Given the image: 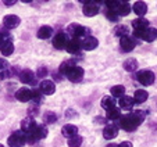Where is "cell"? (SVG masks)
Returning <instances> with one entry per match:
<instances>
[{"instance_id": "cell-16", "label": "cell", "mask_w": 157, "mask_h": 147, "mask_svg": "<svg viewBox=\"0 0 157 147\" xmlns=\"http://www.w3.org/2000/svg\"><path fill=\"white\" fill-rule=\"evenodd\" d=\"M61 133H63V136H65L67 139H71V138H74V136L78 135V128L72 124H67L63 126Z\"/></svg>"}, {"instance_id": "cell-3", "label": "cell", "mask_w": 157, "mask_h": 147, "mask_svg": "<svg viewBox=\"0 0 157 147\" xmlns=\"http://www.w3.org/2000/svg\"><path fill=\"white\" fill-rule=\"evenodd\" d=\"M136 79L139 81V83H142L143 86H150V85H153L156 77H154V74L151 72V71L143 70L136 74Z\"/></svg>"}, {"instance_id": "cell-6", "label": "cell", "mask_w": 157, "mask_h": 147, "mask_svg": "<svg viewBox=\"0 0 157 147\" xmlns=\"http://www.w3.org/2000/svg\"><path fill=\"white\" fill-rule=\"evenodd\" d=\"M39 90H40L42 94H46V96H50V94L54 93V90H56V85H54V82H52V81H42L40 85H39Z\"/></svg>"}, {"instance_id": "cell-23", "label": "cell", "mask_w": 157, "mask_h": 147, "mask_svg": "<svg viewBox=\"0 0 157 147\" xmlns=\"http://www.w3.org/2000/svg\"><path fill=\"white\" fill-rule=\"evenodd\" d=\"M0 51H2L3 56H10V54H13V51H14V44H13V42L4 40L3 43H2V46H0Z\"/></svg>"}, {"instance_id": "cell-26", "label": "cell", "mask_w": 157, "mask_h": 147, "mask_svg": "<svg viewBox=\"0 0 157 147\" xmlns=\"http://www.w3.org/2000/svg\"><path fill=\"white\" fill-rule=\"evenodd\" d=\"M101 107H103L106 111H109V110L114 108L116 107V100H114L111 96H104L103 99H101Z\"/></svg>"}, {"instance_id": "cell-32", "label": "cell", "mask_w": 157, "mask_h": 147, "mask_svg": "<svg viewBox=\"0 0 157 147\" xmlns=\"http://www.w3.org/2000/svg\"><path fill=\"white\" fill-rule=\"evenodd\" d=\"M120 3H121V2H117V0H109V2H106V7L110 11H117Z\"/></svg>"}, {"instance_id": "cell-25", "label": "cell", "mask_w": 157, "mask_h": 147, "mask_svg": "<svg viewBox=\"0 0 157 147\" xmlns=\"http://www.w3.org/2000/svg\"><path fill=\"white\" fill-rule=\"evenodd\" d=\"M131 4L127 3V2H121L118 6V9H117V14H118V17H125V15H128L131 13Z\"/></svg>"}, {"instance_id": "cell-15", "label": "cell", "mask_w": 157, "mask_h": 147, "mask_svg": "<svg viewBox=\"0 0 157 147\" xmlns=\"http://www.w3.org/2000/svg\"><path fill=\"white\" fill-rule=\"evenodd\" d=\"M98 44H99V40L96 38H93V36H86L82 42L83 50H88V51L95 50L96 47H98Z\"/></svg>"}, {"instance_id": "cell-37", "label": "cell", "mask_w": 157, "mask_h": 147, "mask_svg": "<svg viewBox=\"0 0 157 147\" xmlns=\"http://www.w3.org/2000/svg\"><path fill=\"white\" fill-rule=\"evenodd\" d=\"M106 15H107V18H109L110 21H113V22H117V21H118V14H117L116 11H107L106 13Z\"/></svg>"}, {"instance_id": "cell-11", "label": "cell", "mask_w": 157, "mask_h": 147, "mask_svg": "<svg viewBox=\"0 0 157 147\" xmlns=\"http://www.w3.org/2000/svg\"><path fill=\"white\" fill-rule=\"evenodd\" d=\"M67 36H65L64 32H59L56 36H54L53 39V46L56 47V49H59V50H61V49H65V46H67Z\"/></svg>"}, {"instance_id": "cell-19", "label": "cell", "mask_w": 157, "mask_h": 147, "mask_svg": "<svg viewBox=\"0 0 157 147\" xmlns=\"http://www.w3.org/2000/svg\"><path fill=\"white\" fill-rule=\"evenodd\" d=\"M132 27L135 31H145L149 28V21L146 18H136L132 21Z\"/></svg>"}, {"instance_id": "cell-10", "label": "cell", "mask_w": 157, "mask_h": 147, "mask_svg": "<svg viewBox=\"0 0 157 147\" xmlns=\"http://www.w3.org/2000/svg\"><path fill=\"white\" fill-rule=\"evenodd\" d=\"M117 135H118V125H116V124L107 125L103 130V136H104V139H107V140L114 139Z\"/></svg>"}, {"instance_id": "cell-17", "label": "cell", "mask_w": 157, "mask_h": 147, "mask_svg": "<svg viewBox=\"0 0 157 147\" xmlns=\"http://www.w3.org/2000/svg\"><path fill=\"white\" fill-rule=\"evenodd\" d=\"M83 14L86 15V17H93V15H96L99 13V7L96 6L95 3H90V2H86L85 6H83Z\"/></svg>"}, {"instance_id": "cell-14", "label": "cell", "mask_w": 157, "mask_h": 147, "mask_svg": "<svg viewBox=\"0 0 157 147\" xmlns=\"http://www.w3.org/2000/svg\"><path fill=\"white\" fill-rule=\"evenodd\" d=\"M120 46H121V50L122 51H132L133 47H135V42L132 40V39L129 38V36H122L121 39H120Z\"/></svg>"}, {"instance_id": "cell-2", "label": "cell", "mask_w": 157, "mask_h": 147, "mask_svg": "<svg viewBox=\"0 0 157 147\" xmlns=\"http://www.w3.org/2000/svg\"><path fill=\"white\" fill-rule=\"evenodd\" d=\"M133 36L143 39L146 42H153L157 39V29L156 28H147L145 31H133Z\"/></svg>"}, {"instance_id": "cell-28", "label": "cell", "mask_w": 157, "mask_h": 147, "mask_svg": "<svg viewBox=\"0 0 157 147\" xmlns=\"http://www.w3.org/2000/svg\"><path fill=\"white\" fill-rule=\"evenodd\" d=\"M138 68V62L135 58H128L124 61V70L128 71V72H132V71H135Z\"/></svg>"}, {"instance_id": "cell-13", "label": "cell", "mask_w": 157, "mask_h": 147, "mask_svg": "<svg viewBox=\"0 0 157 147\" xmlns=\"http://www.w3.org/2000/svg\"><path fill=\"white\" fill-rule=\"evenodd\" d=\"M36 122L32 119V118H25V119H22V122H21V130L24 133H32L33 129L36 128Z\"/></svg>"}, {"instance_id": "cell-24", "label": "cell", "mask_w": 157, "mask_h": 147, "mask_svg": "<svg viewBox=\"0 0 157 147\" xmlns=\"http://www.w3.org/2000/svg\"><path fill=\"white\" fill-rule=\"evenodd\" d=\"M147 97H149L147 92L139 89V90H136L135 92V94H133V101L138 103V104H142V103H145V101L147 100Z\"/></svg>"}, {"instance_id": "cell-27", "label": "cell", "mask_w": 157, "mask_h": 147, "mask_svg": "<svg viewBox=\"0 0 157 147\" xmlns=\"http://www.w3.org/2000/svg\"><path fill=\"white\" fill-rule=\"evenodd\" d=\"M53 33V28L52 27H48V25H44V27L39 28L38 31V38L39 39H49Z\"/></svg>"}, {"instance_id": "cell-1", "label": "cell", "mask_w": 157, "mask_h": 147, "mask_svg": "<svg viewBox=\"0 0 157 147\" xmlns=\"http://www.w3.org/2000/svg\"><path fill=\"white\" fill-rule=\"evenodd\" d=\"M145 119V112L143 111H135L132 114L121 115V118L118 119V125L127 132H132L135 130Z\"/></svg>"}, {"instance_id": "cell-39", "label": "cell", "mask_w": 157, "mask_h": 147, "mask_svg": "<svg viewBox=\"0 0 157 147\" xmlns=\"http://www.w3.org/2000/svg\"><path fill=\"white\" fill-rule=\"evenodd\" d=\"M118 147H132V143L131 141H122L121 144H118Z\"/></svg>"}, {"instance_id": "cell-30", "label": "cell", "mask_w": 157, "mask_h": 147, "mask_svg": "<svg viewBox=\"0 0 157 147\" xmlns=\"http://www.w3.org/2000/svg\"><path fill=\"white\" fill-rule=\"evenodd\" d=\"M124 93H125V88L122 85H116L111 88V94L114 97H122Z\"/></svg>"}, {"instance_id": "cell-35", "label": "cell", "mask_w": 157, "mask_h": 147, "mask_svg": "<svg viewBox=\"0 0 157 147\" xmlns=\"http://www.w3.org/2000/svg\"><path fill=\"white\" fill-rule=\"evenodd\" d=\"M116 35L117 36H127L128 35V29L125 27H122V25H118V27L116 28Z\"/></svg>"}, {"instance_id": "cell-40", "label": "cell", "mask_w": 157, "mask_h": 147, "mask_svg": "<svg viewBox=\"0 0 157 147\" xmlns=\"http://www.w3.org/2000/svg\"><path fill=\"white\" fill-rule=\"evenodd\" d=\"M4 40H10V39H6V35L0 32V46H2V43H3Z\"/></svg>"}, {"instance_id": "cell-4", "label": "cell", "mask_w": 157, "mask_h": 147, "mask_svg": "<svg viewBox=\"0 0 157 147\" xmlns=\"http://www.w3.org/2000/svg\"><path fill=\"white\" fill-rule=\"evenodd\" d=\"M7 143H9L10 147H24V144L27 143L25 141V133L22 130H17L9 138Z\"/></svg>"}, {"instance_id": "cell-29", "label": "cell", "mask_w": 157, "mask_h": 147, "mask_svg": "<svg viewBox=\"0 0 157 147\" xmlns=\"http://www.w3.org/2000/svg\"><path fill=\"white\" fill-rule=\"evenodd\" d=\"M107 118L111 121H117L121 118V111H120V108H117V107H114V108L109 110L107 111Z\"/></svg>"}, {"instance_id": "cell-33", "label": "cell", "mask_w": 157, "mask_h": 147, "mask_svg": "<svg viewBox=\"0 0 157 147\" xmlns=\"http://www.w3.org/2000/svg\"><path fill=\"white\" fill-rule=\"evenodd\" d=\"M31 92H32V94H31V100L35 101V103H40V100H42L40 90H39V89H33V90H31Z\"/></svg>"}, {"instance_id": "cell-5", "label": "cell", "mask_w": 157, "mask_h": 147, "mask_svg": "<svg viewBox=\"0 0 157 147\" xmlns=\"http://www.w3.org/2000/svg\"><path fill=\"white\" fill-rule=\"evenodd\" d=\"M65 75H67V78H68L71 82H79L83 78V70L81 67H78V65H74L72 68H70V70L67 71Z\"/></svg>"}, {"instance_id": "cell-9", "label": "cell", "mask_w": 157, "mask_h": 147, "mask_svg": "<svg viewBox=\"0 0 157 147\" xmlns=\"http://www.w3.org/2000/svg\"><path fill=\"white\" fill-rule=\"evenodd\" d=\"M20 81L22 83H28V85H35L36 79H35V74L31 70H24L20 74Z\"/></svg>"}, {"instance_id": "cell-38", "label": "cell", "mask_w": 157, "mask_h": 147, "mask_svg": "<svg viewBox=\"0 0 157 147\" xmlns=\"http://www.w3.org/2000/svg\"><path fill=\"white\" fill-rule=\"evenodd\" d=\"M7 67H9V62H7L4 58H0V71H2V70H6Z\"/></svg>"}, {"instance_id": "cell-41", "label": "cell", "mask_w": 157, "mask_h": 147, "mask_svg": "<svg viewBox=\"0 0 157 147\" xmlns=\"http://www.w3.org/2000/svg\"><path fill=\"white\" fill-rule=\"evenodd\" d=\"M14 3H15V2H4V4H6V6H13Z\"/></svg>"}, {"instance_id": "cell-20", "label": "cell", "mask_w": 157, "mask_h": 147, "mask_svg": "<svg viewBox=\"0 0 157 147\" xmlns=\"http://www.w3.org/2000/svg\"><path fill=\"white\" fill-rule=\"evenodd\" d=\"M118 104H120V108L131 110V108H132V106L135 104V101H133V97H129V96H122V97H120Z\"/></svg>"}, {"instance_id": "cell-21", "label": "cell", "mask_w": 157, "mask_h": 147, "mask_svg": "<svg viewBox=\"0 0 157 147\" xmlns=\"http://www.w3.org/2000/svg\"><path fill=\"white\" fill-rule=\"evenodd\" d=\"M33 136L35 140H39V139H44L46 135H48V129L43 126V125H36V128L33 129V132L31 133Z\"/></svg>"}, {"instance_id": "cell-22", "label": "cell", "mask_w": 157, "mask_h": 147, "mask_svg": "<svg viewBox=\"0 0 157 147\" xmlns=\"http://www.w3.org/2000/svg\"><path fill=\"white\" fill-rule=\"evenodd\" d=\"M70 31H71V35H74L75 38H83V36L88 35V29H86L85 27H81V25H72V27H70Z\"/></svg>"}, {"instance_id": "cell-34", "label": "cell", "mask_w": 157, "mask_h": 147, "mask_svg": "<svg viewBox=\"0 0 157 147\" xmlns=\"http://www.w3.org/2000/svg\"><path fill=\"white\" fill-rule=\"evenodd\" d=\"M74 65H75V64H74L72 61H65V62H63L61 67H60V72H61V74H67V71H68L70 68H72Z\"/></svg>"}, {"instance_id": "cell-7", "label": "cell", "mask_w": 157, "mask_h": 147, "mask_svg": "<svg viewBox=\"0 0 157 147\" xmlns=\"http://www.w3.org/2000/svg\"><path fill=\"white\" fill-rule=\"evenodd\" d=\"M82 49V42H79V39L72 38L71 40L67 42V46H65V50L68 51L70 54H75Z\"/></svg>"}, {"instance_id": "cell-42", "label": "cell", "mask_w": 157, "mask_h": 147, "mask_svg": "<svg viewBox=\"0 0 157 147\" xmlns=\"http://www.w3.org/2000/svg\"><path fill=\"white\" fill-rule=\"evenodd\" d=\"M107 147H118V146H117V144H114V143H111V144H109Z\"/></svg>"}, {"instance_id": "cell-31", "label": "cell", "mask_w": 157, "mask_h": 147, "mask_svg": "<svg viewBox=\"0 0 157 147\" xmlns=\"http://www.w3.org/2000/svg\"><path fill=\"white\" fill-rule=\"evenodd\" d=\"M81 144H82V138L79 135L68 139V147H81Z\"/></svg>"}, {"instance_id": "cell-8", "label": "cell", "mask_w": 157, "mask_h": 147, "mask_svg": "<svg viewBox=\"0 0 157 147\" xmlns=\"http://www.w3.org/2000/svg\"><path fill=\"white\" fill-rule=\"evenodd\" d=\"M20 22H21L20 17H17V15H14V14L6 15V17L3 18V24H4V27L9 28V29H13V28H17L18 25H20Z\"/></svg>"}, {"instance_id": "cell-18", "label": "cell", "mask_w": 157, "mask_h": 147, "mask_svg": "<svg viewBox=\"0 0 157 147\" xmlns=\"http://www.w3.org/2000/svg\"><path fill=\"white\" fill-rule=\"evenodd\" d=\"M132 10L139 18H143V15L147 11V6H146V3H143V2H136V3L132 6Z\"/></svg>"}, {"instance_id": "cell-12", "label": "cell", "mask_w": 157, "mask_h": 147, "mask_svg": "<svg viewBox=\"0 0 157 147\" xmlns=\"http://www.w3.org/2000/svg\"><path fill=\"white\" fill-rule=\"evenodd\" d=\"M31 94H32L31 89L21 88V89H18L17 90L15 97H17V100H20L21 103H28V101H31Z\"/></svg>"}, {"instance_id": "cell-36", "label": "cell", "mask_w": 157, "mask_h": 147, "mask_svg": "<svg viewBox=\"0 0 157 147\" xmlns=\"http://www.w3.org/2000/svg\"><path fill=\"white\" fill-rule=\"evenodd\" d=\"M57 119L56 114H53V112H50V114H46V117H44V122L46 124H54Z\"/></svg>"}, {"instance_id": "cell-43", "label": "cell", "mask_w": 157, "mask_h": 147, "mask_svg": "<svg viewBox=\"0 0 157 147\" xmlns=\"http://www.w3.org/2000/svg\"><path fill=\"white\" fill-rule=\"evenodd\" d=\"M0 147H4V146H3V144H0Z\"/></svg>"}]
</instances>
